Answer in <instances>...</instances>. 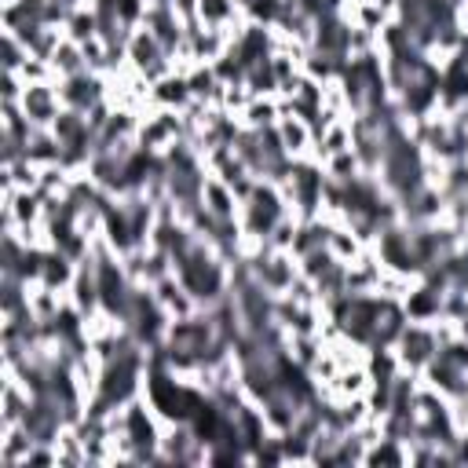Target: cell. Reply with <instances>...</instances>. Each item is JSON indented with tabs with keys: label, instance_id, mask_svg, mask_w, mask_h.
Masks as SVG:
<instances>
[{
	"label": "cell",
	"instance_id": "1",
	"mask_svg": "<svg viewBox=\"0 0 468 468\" xmlns=\"http://www.w3.org/2000/svg\"><path fill=\"white\" fill-rule=\"evenodd\" d=\"M245 271L263 285V292L285 296L292 289V282L300 278V256L285 252V249H263L260 256L245 260Z\"/></svg>",
	"mask_w": 468,
	"mask_h": 468
},
{
	"label": "cell",
	"instance_id": "2",
	"mask_svg": "<svg viewBox=\"0 0 468 468\" xmlns=\"http://www.w3.org/2000/svg\"><path fill=\"white\" fill-rule=\"evenodd\" d=\"M395 358H399V369L406 373H420L435 355H439V336L431 329V322H406L402 333L395 336Z\"/></svg>",
	"mask_w": 468,
	"mask_h": 468
},
{
	"label": "cell",
	"instance_id": "3",
	"mask_svg": "<svg viewBox=\"0 0 468 468\" xmlns=\"http://www.w3.org/2000/svg\"><path fill=\"white\" fill-rule=\"evenodd\" d=\"M55 88H58V99H62L66 110H80V113H88L91 106L106 102L110 77H106V73H91V69H84V73H73V77H58Z\"/></svg>",
	"mask_w": 468,
	"mask_h": 468
},
{
	"label": "cell",
	"instance_id": "4",
	"mask_svg": "<svg viewBox=\"0 0 468 468\" xmlns=\"http://www.w3.org/2000/svg\"><path fill=\"white\" fill-rule=\"evenodd\" d=\"M282 102H285V99H282ZM274 135H278L282 150H285L292 161H303V157H311V150H314V124H311L307 117H300L289 102H285L282 117L274 121Z\"/></svg>",
	"mask_w": 468,
	"mask_h": 468
},
{
	"label": "cell",
	"instance_id": "5",
	"mask_svg": "<svg viewBox=\"0 0 468 468\" xmlns=\"http://www.w3.org/2000/svg\"><path fill=\"white\" fill-rule=\"evenodd\" d=\"M18 106H22V113L29 117V124H37V128H51V121L62 113V99H58L55 80L26 84V95L18 99Z\"/></svg>",
	"mask_w": 468,
	"mask_h": 468
},
{
	"label": "cell",
	"instance_id": "6",
	"mask_svg": "<svg viewBox=\"0 0 468 468\" xmlns=\"http://www.w3.org/2000/svg\"><path fill=\"white\" fill-rule=\"evenodd\" d=\"M201 208L219 219V223H238L241 216V197L234 194V186L212 172H205V183H201Z\"/></svg>",
	"mask_w": 468,
	"mask_h": 468
},
{
	"label": "cell",
	"instance_id": "7",
	"mask_svg": "<svg viewBox=\"0 0 468 468\" xmlns=\"http://www.w3.org/2000/svg\"><path fill=\"white\" fill-rule=\"evenodd\" d=\"M325 249L333 252V260H336V263H344V267H347V263H355L369 245L351 230V223L333 219V223H329V234H325Z\"/></svg>",
	"mask_w": 468,
	"mask_h": 468
},
{
	"label": "cell",
	"instance_id": "8",
	"mask_svg": "<svg viewBox=\"0 0 468 468\" xmlns=\"http://www.w3.org/2000/svg\"><path fill=\"white\" fill-rule=\"evenodd\" d=\"M285 102L278 95H252L249 106L238 113V124L241 128H252V132H263V128H274V121L282 117Z\"/></svg>",
	"mask_w": 468,
	"mask_h": 468
},
{
	"label": "cell",
	"instance_id": "9",
	"mask_svg": "<svg viewBox=\"0 0 468 468\" xmlns=\"http://www.w3.org/2000/svg\"><path fill=\"white\" fill-rule=\"evenodd\" d=\"M190 84H186V73H168L161 80H154V91H150V102L154 106H165V110H183L190 102ZM150 106V110H154Z\"/></svg>",
	"mask_w": 468,
	"mask_h": 468
},
{
	"label": "cell",
	"instance_id": "10",
	"mask_svg": "<svg viewBox=\"0 0 468 468\" xmlns=\"http://www.w3.org/2000/svg\"><path fill=\"white\" fill-rule=\"evenodd\" d=\"M51 73H55V80L58 77H73V73H84L88 69V58H84V48L77 44V40H69V37H62L58 40V48L51 51Z\"/></svg>",
	"mask_w": 468,
	"mask_h": 468
},
{
	"label": "cell",
	"instance_id": "11",
	"mask_svg": "<svg viewBox=\"0 0 468 468\" xmlns=\"http://www.w3.org/2000/svg\"><path fill=\"white\" fill-rule=\"evenodd\" d=\"M0 66H4V73H22V66L33 58V51H29V44L15 33V29H4L0 33Z\"/></svg>",
	"mask_w": 468,
	"mask_h": 468
},
{
	"label": "cell",
	"instance_id": "12",
	"mask_svg": "<svg viewBox=\"0 0 468 468\" xmlns=\"http://www.w3.org/2000/svg\"><path fill=\"white\" fill-rule=\"evenodd\" d=\"M325 179H333V183H351V179H358L366 168H362V157L355 154V150H344V154H333V157H325Z\"/></svg>",
	"mask_w": 468,
	"mask_h": 468
},
{
	"label": "cell",
	"instance_id": "13",
	"mask_svg": "<svg viewBox=\"0 0 468 468\" xmlns=\"http://www.w3.org/2000/svg\"><path fill=\"white\" fill-rule=\"evenodd\" d=\"M26 95V80L22 73H4V88H0V102H18Z\"/></svg>",
	"mask_w": 468,
	"mask_h": 468
},
{
	"label": "cell",
	"instance_id": "14",
	"mask_svg": "<svg viewBox=\"0 0 468 468\" xmlns=\"http://www.w3.org/2000/svg\"><path fill=\"white\" fill-rule=\"evenodd\" d=\"M168 7L179 15V22H183L186 29L197 22V0H168Z\"/></svg>",
	"mask_w": 468,
	"mask_h": 468
},
{
	"label": "cell",
	"instance_id": "15",
	"mask_svg": "<svg viewBox=\"0 0 468 468\" xmlns=\"http://www.w3.org/2000/svg\"><path fill=\"white\" fill-rule=\"evenodd\" d=\"M7 4H15V0H0V7H7Z\"/></svg>",
	"mask_w": 468,
	"mask_h": 468
},
{
	"label": "cell",
	"instance_id": "16",
	"mask_svg": "<svg viewBox=\"0 0 468 468\" xmlns=\"http://www.w3.org/2000/svg\"><path fill=\"white\" fill-rule=\"evenodd\" d=\"M464 157H468V154H464Z\"/></svg>",
	"mask_w": 468,
	"mask_h": 468
}]
</instances>
